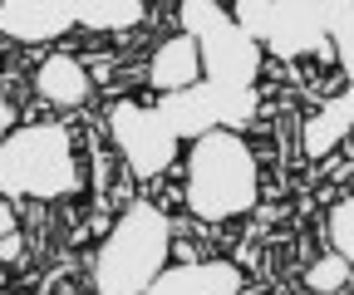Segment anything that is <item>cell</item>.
Listing matches in <instances>:
<instances>
[{
    "label": "cell",
    "instance_id": "cell-9",
    "mask_svg": "<svg viewBox=\"0 0 354 295\" xmlns=\"http://www.w3.org/2000/svg\"><path fill=\"white\" fill-rule=\"evenodd\" d=\"M69 20V0H6L0 6V30L25 39V45H39V39L64 35Z\"/></svg>",
    "mask_w": 354,
    "mask_h": 295
},
{
    "label": "cell",
    "instance_id": "cell-7",
    "mask_svg": "<svg viewBox=\"0 0 354 295\" xmlns=\"http://www.w3.org/2000/svg\"><path fill=\"white\" fill-rule=\"evenodd\" d=\"M113 138H118L128 167L143 173V178H158L177 158V133L167 129V118L158 108H143V104H118L113 108Z\"/></svg>",
    "mask_w": 354,
    "mask_h": 295
},
{
    "label": "cell",
    "instance_id": "cell-2",
    "mask_svg": "<svg viewBox=\"0 0 354 295\" xmlns=\"http://www.w3.org/2000/svg\"><path fill=\"white\" fill-rule=\"evenodd\" d=\"M167 266V217L158 207L138 202L118 217L113 236L99 251L94 285L99 295H143Z\"/></svg>",
    "mask_w": 354,
    "mask_h": 295
},
{
    "label": "cell",
    "instance_id": "cell-15",
    "mask_svg": "<svg viewBox=\"0 0 354 295\" xmlns=\"http://www.w3.org/2000/svg\"><path fill=\"white\" fill-rule=\"evenodd\" d=\"M330 241H335V256L349 261V251H354V202H339L330 212Z\"/></svg>",
    "mask_w": 354,
    "mask_h": 295
},
{
    "label": "cell",
    "instance_id": "cell-5",
    "mask_svg": "<svg viewBox=\"0 0 354 295\" xmlns=\"http://www.w3.org/2000/svg\"><path fill=\"white\" fill-rule=\"evenodd\" d=\"M236 30L261 45H271L276 55L295 59L325 45V30L335 20V6H315V0H241L232 6Z\"/></svg>",
    "mask_w": 354,
    "mask_h": 295
},
{
    "label": "cell",
    "instance_id": "cell-3",
    "mask_svg": "<svg viewBox=\"0 0 354 295\" xmlns=\"http://www.w3.org/2000/svg\"><path fill=\"white\" fill-rule=\"evenodd\" d=\"M69 133L55 123H30L15 138H0V192L6 197H64L74 192Z\"/></svg>",
    "mask_w": 354,
    "mask_h": 295
},
{
    "label": "cell",
    "instance_id": "cell-1",
    "mask_svg": "<svg viewBox=\"0 0 354 295\" xmlns=\"http://www.w3.org/2000/svg\"><path fill=\"white\" fill-rule=\"evenodd\" d=\"M187 207L202 222L241 217L256 207V162L241 138L207 133L187 158Z\"/></svg>",
    "mask_w": 354,
    "mask_h": 295
},
{
    "label": "cell",
    "instance_id": "cell-6",
    "mask_svg": "<svg viewBox=\"0 0 354 295\" xmlns=\"http://www.w3.org/2000/svg\"><path fill=\"white\" fill-rule=\"evenodd\" d=\"M158 113L167 118V129L177 138H207V133H232L241 123H251L256 113V94L251 89H221V84H192L177 89L158 104Z\"/></svg>",
    "mask_w": 354,
    "mask_h": 295
},
{
    "label": "cell",
    "instance_id": "cell-19",
    "mask_svg": "<svg viewBox=\"0 0 354 295\" xmlns=\"http://www.w3.org/2000/svg\"><path fill=\"white\" fill-rule=\"evenodd\" d=\"M6 133H10V104L0 99V138H6Z\"/></svg>",
    "mask_w": 354,
    "mask_h": 295
},
{
    "label": "cell",
    "instance_id": "cell-4",
    "mask_svg": "<svg viewBox=\"0 0 354 295\" xmlns=\"http://www.w3.org/2000/svg\"><path fill=\"white\" fill-rule=\"evenodd\" d=\"M183 35L197 39V59L207 84H221V89H251L256 69H261V50L236 30L232 15H221V6L212 0H187L183 6Z\"/></svg>",
    "mask_w": 354,
    "mask_h": 295
},
{
    "label": "cell",
    "instance_id": "cell-8",
    "mask_svg": "<svg viewBox=\"0 0 354 295\" xmlns=\"http://www.w3.org/2000/svg\"><path fill=\"white\" fill-rule=\"evenodd\" d=\"M143 295H241V271L227 261H192L162 271Z\"/></svg>",
    "mask_w": 354,
    "mask_h": 295
},
{
    "label": "cell",
    "instance_id": "cell-13",
    "mask_svg": "<svg viewBox=\"0 0 354 295\" xmlns=\"http://www.w3.org/2000/svg\"><path fill=\"white\" fill-rule=\"evenodd\" d=\"M69 20L88 30H128L143 20V6L138 0H69Z\"/></svg>",
    "mask_w": 354,
    "mask_h": 295
},
{
    "label": "cell",
    "instance_id": "cell-12",
    "mask_svg": "<svg viewBox=\"0 0 354 295\" xmlns=\"http://www.w3.org/2000/svg\"><path fill=\"white\" fill-rule=\"evenodd\" d=\"M35 84H39V94L50 99V104H59V108H74V104L88 99V74H84V64H79V59H64V55L44 59Z\"/></svg>",
    "mask_w": 354,
    "mask_h": 295
},
{
    "label": "cell",
    "instance_id": "cell-16",
    "mask_svg": "<svg viewBox=\"0 0 354 295\" xmlns=\"http://www.w3.org/2000/svg\"><path fill=\"white\" fill-rule=\"evenodd\" d=\"M315 290H339L344 280H349V261L344 256H325L320 266H310V276H305Z\"/></svg>",
    "mask_w": 354,
    "mask_h": 295
},
{
    "label": "cell",
    "instance_id": "cell-18",
    "mask_svg": "<svg viewBox=\"0 0 354 295\" xmlns=\"http://www.w3.org/2000/svg\"><path fill=\"white\" fill-rule=\"evenodd\" d=\"M15 251H20V241H15V236L0 241V256H6V261H15Z\"/></svg>",
    "mask_w": 354,
    "mask_h": 295
},
{
    "label": "cell",
    "instance_id": "cell-10",
    "mask_svg": "<svg viewBox=\"0 0 354 295\" xmlns=\"http://www.w3.org/2000/svg\"><path fill=\"white\" fill-rule=\"evenodd\" d=\"M153 84L162 94H177V89L202 84V59H197V39L192 35H172L167 45L153 55Z\"/></svg>",
    "mask_w": 354,
    "mask_h": 295
},
{
    "label": "cell",
    "instance_id": "cell-11",
    "mask_svg": "<svg viewBox=\"0 0 354 295\" xmlns=\"http://www.w3.org/2000/svg\"><path fill=\"white\" fill-rule=\"evenodd\" d=\"M349 123H354V94L330 99L315 118L305 123V158H325V153H335L339 138L349 133Z\"/></svg>",
    "mask_w": 354,
    "mask_h": 295
},
{
    "label": "cell",
    "instance_id": "cell-14",
    "mask_svg": "<svg viewBox=\"0 0 354 295\" xmlns=\"http://www.w3.org/2000/svg\"><path fill=\"white\" fill-rule=\"evenodd\" d=\"M325 35H335V45H339V64L344 69H354V10H349V0H339L335 6V20H330V30Z\"/></svg>",
    "mask_w": 354,
    "mask_h": 295
},
{
    "label": "cell",
    "instance_id": "cell-17",
    "mask_svg": "<svg viewBox=\"0 0 354 295\" xmlns=\"http://www.w3.org/2000/svg\"><path fill=\"white\" fill-rule=\"evenodd\" d=\"M15 236V217H10V207H0V241Z\"/></svg>",
    "mask_w": 354,
    "mask_h": 295
}]
</instances>
